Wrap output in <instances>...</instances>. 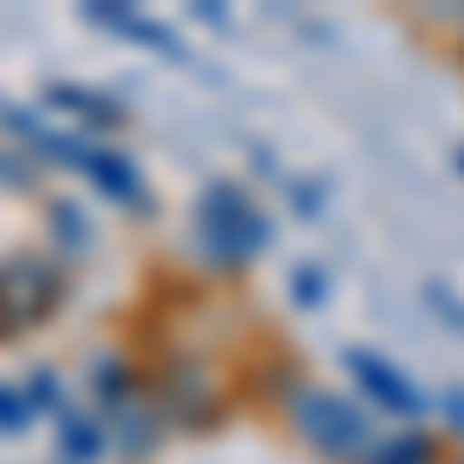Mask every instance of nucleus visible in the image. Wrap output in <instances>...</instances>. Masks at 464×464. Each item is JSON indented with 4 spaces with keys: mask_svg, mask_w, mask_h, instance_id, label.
<instances>
[{
    "mask_svg": "<svg viewBox=\"0 0 464 464\" xmlns=\"http://www.w3.org/2000/svg\"><path fill=\"white\" fill-rule=\"evenodd\" d=\"M198 229H205V248H211L223 266H242V260L266 242V217L254 211L248 192H242V186H229V179H217L211 192H205Z\"/></svg>",
    "mask_w": 464,
    "mask_h": 464,
    "instance_id": "obj_1",
    "label": "nucleus"
},
{
    "mask_svg": "<svg viewBox=\"0 0 464 464\" xmlns=\"http://www.w3.org/2000/svg\"><path fill=\"white\" fill-rule=\"evenodd\" d=\"M291 415H297L304 440H310L316 452H328V459H365V446H372V428H365V415H359L347 396L304 391Z\"/></svg>",
    "mask_w": 464,
    "mask_h": 464,
    "instance_id": "obj_2",
    "label": "nucleus"
},
{
    "mask_svg": "<svg viewBox=\"0 0 464 464\" xmlns=\"http://www.w3.org/2000/svg\"><path fill=\"white\" fill-rule=\"evenodd\" d=\"M56 304V273L37 260H13L0 273V328H25Z\"/></svg>",
    "mask_w": 464,
    "mask_h": 464,
    "instance_id": "obj_3",
    "label": "nucleus"
},
{
    "mask_svg": "<svg viewBox=\"0 0 464 464\" xmlns=\"http://www.w3.org/2000/svg\"><path fill=\"white\" fill-rule=\"evenodd\" d=\"M347 372H353V384L372 396L378 409H396V415H415V409H421V391H415V384L396 372L391 359H378V353H365V347H353V353H347Z\"/></svg>",
    "mask_w": 464,
    "mask_h": 464,
    "instance_id": "obj_4",
    "label": "nucleus"
},
{
    "mask_svg": "<svg viewBox=\"0 0 464 464\" xmlns=\"http://www.w3.org/2000/svg\"><path fill=\"white\" fill-rule=\"evenodd\" d=\"M81 174L93 179L100 192H111L118 205H130V211H143V179H137V168L118 155V149H81Z\"/></svg>",
    "mask_w": 464,
    "mask_h": 464,
    "instance_id": "obj_5",
    "label": "nucleus"
},
{
    "mask_svg": "<svg viewBox=\"0 0 464 464\" xmlns=\"http://www.w3.org/2000/svg\"><path fill=\"white\" fill-rule=\"evenodd\" d=\"M93 19H100V25H111V32H124V37H137V44H155V50H168V56H186L174 32H161V25L137 19L130 6H93Z\"/></svg>",
    "mask_w": 464,
    "mask_h": 464,
    "instance_id": "obj_6",
    "label": "nucleus"
},
{
    "mask_svg": "<svg viewBox=\"0 0 464 464\" xmlns=\"http://www.w3.org/2000/svg\"><path fill=\"white\" fill-rule=\"evenodd\" d=\"M50 100L69 106L74 118H93V124H111V118H118V106H111L106 93H87V87H50Z\"/></svg>",
    "mask_w": 464,
    "mask_h": 464,
    "instance_id": "obj_7",
    "label": "nucleus"
},
{
    "mask_svg": "<svg viewBox=\"0 0 464 464\" xmlns=\"http://www.w3.org/2000/svg\"><path fill=\"white\" fill-rule=\"evenodd\" d=\"M428 459H433L428 440H391V446L365 452V464H428Z\"/></svg>",
    "mask_w": 464,
    "mask_h": 464,
    "instance_id": "obj_8",
    "label": "nucleus"
},
{
    "mask_svg": "<svg viewBox=\"0 0 464 464\" xmlns=\"http://www.w3.org/2000/svg\"><path fill=\"white\" fill-rule=\"evenodd\" d=\"M63 440H69V459H100V428H87L69 409H63Z\"/></svg>",
    "mask_w": 464,
    "mask_h": 464,
    "instance_id": "obj_9",
    "label": "nucleus"
},
{
    "mask_svg": "<svg viewBox=\"0 0 464 464\" xmlns=\"http://www.w3.org/2000/svg\"><path fill=\"white\" fill-rule=\"evenodd\" d=\"M25 421H32V402H25V391H6V384H0V428H25Z\"/></svg>",
    "mask_w": 464,
    "mask_h": 464,
    "instance_id": "obj_10",
    "label": "nucleus"
},
{
    "mask_svg": "<svg viewBox=\"0 0 464 464\" xmlns=\"http://www.w3.org/2000/svg\"><path fill=\"white\" fill-rule=\"evenodd\" d=\"M50 223H56V236H69V242H87V223H81L69 205H56V217H50Z\"/></svg>",
    "mask_w": 464,
    "mask_h": 464,
    "instance_id": "obj_11",
    "label": "nucleus"
},
{
    "mask_svg": "<svg viewBox=\"0 0 464 464\" xmlns=\"http://www.w3.org/2000/svg\"><path fill=\"white\" fill-rule=\"evenodd\" d=\"M297 297H304V304H316V297H322V273L304 266V273H297Z\"/></svg>",
    "mask_w": 464,
    "mask_h": 464,
    "instance_id": "obj_12",
    "label": "nucleus"
},
{
    "mask_svg": "<svg viewBox=\"0 0 464 464\" xmlns=\"http://www.w3.org/2000/svg\"><path fill=\"white\" fill-rule=\"evenodd\" d=\"M452 421H464V396H452Z\"/></svg>",
    "mask_w": 464,
    "mask_h": 464,
    "instance_id": "obj_13",
    "label": "nucleus"
},
{
    "mask_svg": "<svg viewBox=\"0 0 464 464\" xmlns=\"http://www.w3.org/2000/svg\"><path fill=\"white\" fill-rule=\"evenodd\" d=\"M459 161H464V155H459Z\"/></svg>",
    "mask_w": 464,
    "mask_h": 464,
    "instance_id": "obj_14",
    "label": "nucleus"
}]
</instances>
